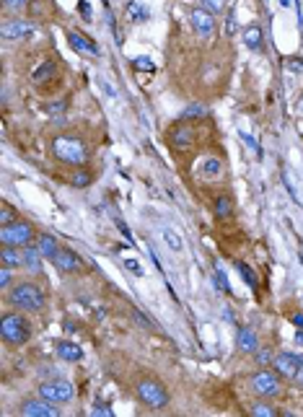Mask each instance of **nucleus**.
<instances>
[{"label":"nucleus","mask_w":303,"mask_h":417,"mask_svg":"<svg viewBox=\"0 0 303 417\" xmlns=\"http://www.w3.org/2000/svg\"><path fill=\"white\" fill-rule=\"evenodd\" d=\"M8 301L21 311H41L45 309V293H41V288L34 282H18L11 290Z\"/></svg>","instance_id":"obj_1"},{"label":"nucleus","mask_w":303,"mask_h":417,"mask_svg":"<svg viewBox=\"0 0 303 417\" xmlns=\"http://www.w3.org/2000/svg\"><path fill=\"white\" fill-rule=\"evenodd\" d=\"M52 153L60 161L73 163V166H80V163H85V158H89V148H85V143L78 140V138H68V135L55 138Z\"/></svg>","instance_id":"obj_2"},{"label":"nucleus","mask_w":303,"mask_h":417,"mask_svg":"<svg viewBox=\"0 0 303 417\" xmlns=\"http://www.w3.org/2000/svg\"><path fill=\"white\" fill-rule=\"evenodd\" d=\"M0 335H3V342L8 345H26L29 337H31V326L24 316L18 314H6L3 316V324H0Z\"/></svg>","instance_id":"obj_3"},{"label":"nucleus","mask_w":303,"mask_h":417,"mask_svg":"<svg viewBox=\"0 0 303 417\" xmlns=\"http://www.w3.org/2000/svg\"><path fill=\"white\" fill-rule=\"evenodd\" d=\"M39 397H45L55 404H68L73 402L75 397V389L70 381H65V379H55V381H45V384H39Z\"/></svg>","instance_id":"obj_4"},{"label":"nucleus","mask_w":303,"mask_h":417,"mask_svg":"<svg viewBox=\"0 0 303 417\" xmlns=\"http://www.w3.org/2000/svg\"><path fill=\"white\" fill-rule=\"evenodd\" d=\"M0 241H3V244H11V246H29L34 241V228L24 221H13V223L3 226Z\"/></svg>","instance_id":"obj_5"},{"label":"nucleus","mask_w":303,"mask_h":417,"mask_svg":"<svg viewBox=\"0 0 303 417\" xmlns=\"http://www.w3.org/2000/svg\"><path fill=\"white\" fill-rule=\"evenodd\" d=\"M138 397H140L143 404L153 407V409H158V407H163L168 402V394H166V389L158 381H140L138 384Z\"/></svg>","instance_id":"obj_6"},{"label":"nucleus","mask_w":303,"mask_h":417,"mask_svg":"<svg viewBox=\"0 0 303 417\" xmlns=\"http://www.w3.org/2000/svg\"><path fill=\"white\" fill-rule=\"evenodd\" d=\"M251 389H254L256 397H265V399H267V397H277V394H280V381H277L275 373H270V370L265 368V370L254 373Z\"/></svg>","instance_id":"obj_7"},{"label":"nucleus","mask_w":303,"mask_h":417,"mask_svg":"<svg viewBox=\"0 0 303 417\" xmlns=\"http://www.w3.org/2000/svg\"><path fill=\"white\" fill-rule=\"evenodd\" d=\"M21 414H26V417H55V414H60V409L55 407V402L39 397V399L24 402V407H21Z\"/></svg>","instance_id":"obj_8"},{"label":"nucleus","mask_w":303,"mask_h":417,"mask_svg":"<svg viewBox=\"0 0 303 417\" xmlns=\"http://www.w3.org/2000/svg\"><path fill=\"white\" fill-rule=\"evenodd\" d=\"M192 29L197 36L202 39H210L212 31H215V18L207 8H197V11H192Z\"/></svg>","instance_id":"obj_9"},{"label":"nucleus","mask_w":303,"mask_h":417,"mask_svg":"<svg viewBox=\"0 0 303 417\" xmlns=\"http://www.w3.org/2000/svg\"><path fill=\"white\" fill-rule=\"evenodd\" d=\"M36 34V29L29 24V21H8V24L3 26V36L11 39V41H26Z\"/></svg>","instance_id":"obj_10"},{"label":"nucleus","mask_w":303,"mask_h":417,"mask_svg":"<svg viewBox=\"0 0 303 417\" xmlns=\"http://www.w3.org/2000/svg\"><path fill=\"white\" fill-rule=\"evenodd\" d=\"M52 265L57 270H62V272H78V270H83V259L75 252H70V249H60L52 257Z\"/></svg>","instance_id":"obj_11"},{"label":"nucleus","mask_w":303,"mask_h":417,"mask_svg":"<svg viewBox=\"0 0 303 417\" xmlns=\"http://www.w3.org/2000/svg\"><path fill=\"white\" fill-rule=\"evenodd\" d=\"M300 363H303V358L295 355V353H280L275 358V370L280 373V376H285V379H295Z\"/></svg>","instance_id":"obj_12"},{"label":"nucleus","mask_w":303,"mask_h":417,"mask_svg":"<svg viewBox=\"0 0 303 417\" xmlns=\"http://www.w3.org/2000/svg\"><path fill=\"white\" fill-rule=\"evenodd\" d=\"M221 174H223V161L215 158V156H207L197 163V177L200 179H215V177H221Z\"/></svg>","instance_id":"obj_13"},{"label":"nucleus","mask_w":303,"mask_h":417,"mask_svg":"<svg viewBox=\"0 0 303 417\" xmlns=\"http://www.w3.org/2000/svg\"><path fill=\"white\" fill-rule=\"evenodd\" d=\"M55 350H57L60 360H65V363H80V360H83V350H80V345H75V342L60 340Z\"/></svg>","instance_id":"obj_14"},{"label":"nucleus","mask_w":303,"mask_h":417,"mask_svg":"<svg viewBox=\"0 0 303 417\" xmlns=\"http://www.w3.org/2000/svg\"><path fill=\"white\" fill-rule=\"evenodd\" d=\"M194 143V133H192V124H177L171 130V145L174 148H189Z\"/></svg>","instance_id":"obj_15"},{"label":"nucleus","mask_w":303,"mask_h":417,"mask_svg":"<svg viewBox=\"0 0 303 417\" xmlns=\"http://www.w3.org/2000/svg\"><path fill=\"white\" fill-rule=\"evenodd\" d=\"M0 259H3L6 267H24V249L3 244V249H0Z\"/></svg>","instance_id":"obj_16"},{"label":"nucleus","mask_w":303,"mask_h":417,"mask_svg":"<svg viewBox=\"0 0 303 417\" xmlns=\"http://www.w3.org/2000/svg\"><path fill=\"white\" fill-rule=\"evenodd\" d=\"M68 41H70V47L78 50V52H85V55H96V52H99L94 41H91V39H85V36L78 34V31H70V34H68Z\"/></svg>","instance_id":"obj_17"},{"label":"nucleus","mask_w":303,"mask_h":417,"mask_svg":"<svg viewBox=\"0 0 303 417\" xmlns=\"http://www.w3.org/2000/svg\"><path fill=\"white\" fill-rule=\"evenodd\" d=\"M236 347L241 350V353H256V337L251 329H239L236 332Z\"/></svg>","instance_id":"obj_18"},{"label":"nucleus","mask_w":303,"mask_h":417,"mask_svg":"<svg viewBox=\"0 0 303 417\" xmlns=\"http://www.w3.org/2000/svg\"><path fill=\"white\" fill-rule=\"evenodd\" d=\"M36 246H39V252L45 254L47 259H52V257L62 249V246L57 244V238H55V236H50V233H41V236L36 238Z\"/></svg>","instance_id":"obj_19"},{"label":"nucleus","mask_w":303,"mask_h":417,"mask_svg":"<svg viewBox=\"0 0 303 417\" xmlns=\"http://www.w3.org/2000/svg\"><path fill=\"white\" fill-rule=\"evenodd\" d=\"M41 254L39 252V246H26L24 249V267L29 270V272H39L41 270Z\"/></svg>","instance_id":"obj_20"},{"label":"nucleus","mask_w":303,"mask_h":417,"mask_svg":"<svg viewBox=\"0 0 303 417\" xmlns=\"http://www.w3.org/2000/svg\"><path fill=\"white\" fill-rule=\"evenodd\" d=\"M161 236H163V241H166V246L171 249V252H182L184 249V238L174 231V228H168V226H163L161 228Z\"/></svg>","instance_id":"obj_21"},{"label":"nucleus","mask_w":303,"mask_h":417,"mask_svg":"<svg viewBox=\"0 0 303 417\" xmlns=\"http://www.w3.org/2000/svg\"><path fill=\"white\" fill-rule=\"evenodd\" d=\"M55 75V62H50V60H45V62H39V68L31 73V80L39 86V83H47L50 78Z\"/></svg>","instance_id":"obj_22"},{"label":"nucleus","mask_w":303,"mask_h":417,"mask_svg":"<svg viewBox=\"0 0 303 417\" xmlns=\"http://www.w3.org/2000/svg\"><path fill=\"white\" fill-rule=\"evenodd\" d=\"M244 45H246L251 52H256L259 47H262V29H259V26L244 29Z\"/></svg>","instance_id":"obj_23"},{"label":"nucleus","mask_w":303,"mask_h":417,"mask_svg":"<svg viewBox=\"0 0 303 417\" xmlns=\"http://www.w3.org/2000/svg\"><path fill=\"white\" fill-rule=\"evenodd\" d=\"M212 213H215V218H231V213H233V207H231V200L226 194H221V197H215V202H212Z\"/></svg>","instance_id":"obj_24"},{"label":"nucleus","mask_w":303,"mask_h":417,"mask_svg":"<svg viewBox=\"0 0 303 417\" xmlns=\"http://www.w3.org/2000/svg\"><path fill=\"white\" fill-rule=\"evenodd\" d=\"M127 16L135 21V24H143V21L148 18V8L140 3V0H133V3L127 6Z\"/></svg>","instance_id":"obj_25"},{"label":"nucleus","mask_w":303,"mask_h":417,"mask_svg":"<svg viewBox=\"0 0 303 417\" xmlns=\"http://www.w3.org/2000/svg\"><path fill=\"white\" fill-rule=\"evenodd\" d=\"M202 117H207V106L197 104V101L184 106V112H182V119H202Z\"/></svg>","instance_id":"obj_26"},{"label":"nucleus","mask_w":303,"mask_h":417,"mask_svg":"<svg viewBox=\"0 0 303 417\" xmlns=\"http://www.w3.org/2000/svg\"><path fill=\"white\" fill-rule=\"evenodd\" d=\"M239 275L244 277V282H249V288H251V290H256V288H259V280H256L254 270H251L249 265H244V262H239Z\"/></svg>","instance_id":"obj_27"},{"label":"nucleus","mask_w":303,"mask_h":417,"mask_svg":"<svg viewBox=\"0 0 303 417\" xmlns=\"http://www.w3.org/2000/svg\"><path fill=\"white\" fill-rule=\"evenodd\" d=\"M70 184H73V187H78V189L89 187V184H91V174H89V171H78L75 177L70 179Z\"/></svg>","instance_id":"obj_28"},{"label":"nucleus","mask_w":303,"mask_h":417,"mask_svg":"<svg viewBox=\"0 0 303 417\" xmlns=\"http://www.w3.org/2000/svg\"><path fill=\"white\" fill-rule=\"evenodd\" d=\"M215 275H218L221 288H223L226 293H231V285H228V277H226V272H223V265H221V262H215Z\"/></svg>","instance_id":"obj_29"},{"label":"nucleus","mask_w":303,"mask_h":417,"mask_svg":"<svg viewBox=\"0 0 303 417\" xmlns=\"http://www.w3.org/2000/svg\"><path fill=\"white\" fill-rule=\"evenodd\" d=\"M239 138H241V140H244V143H246V145H249V148H251L254 153H256V156H262V150H259L256 140H254V138H251V135L246 133V130H239Z\"/></svg>","instance_id":"obj_30"},{"label":"nucleus","mask_w":303,"mask_h":417,"mask_svg":"<svg viewBox=\"0 0 303 417\" xmlns=\"http://www.w3.org/2000/svg\"><path fill=\"white\" fill-rule=\"evenodd\" d=\"M251 414H256V417H272L275 409H272L270 404H254V407H251Z\"/></svg>","instance_id":"obj_31"},{"label":"nucleus","mask_w":303,"mask_h":417,"mask_svg":"<svg viewBox=\"0 0 303 417\" xmlns=\"http://www.w3.org/2000/svg\"><path fill=\"white\" fill-rule=\"evenodd\" d=\"M285 70H290V73H303V62H300L298 57H288V60H285Z\"/></svg>","instance_id":"obj_32"},{"label":"nucleus","mask_w":303,"mask_h":417,"mask_svg":"<svg viewBox=\"0 0 303 417\" xmlns=\"http://www.w3.org/2000/svg\"><path fill=\"white\" fill-rule=\"evenodd\" d=\"M124 267L133 272L135 277H143V267H140V262H138V259H124Z\"/></svg>","instance_id":"obj_33"},{"label":"nucleus","mask_w":303,"mask_h":417,"mask_svg":"<svg viewBox=\"0 0 303 417\" xmlns=\"http://www.w3.org/2000/svg\"><path fill=\"white\" fill-rule=\"evenodd\" d=\"M94 414H104V417H112V407L109 404H104V402H94Z\"/></svg>","instance_id":"obj_34"},{"label":"nucleus","mask_w":303,"mask_h":417,"mask_svg":"<svg viewBox=\"0 0 303 417\" xmlns=\"http://www.w3.org/2000/svg\"><path fill=\"white\" fill-rule=\"evenodd\" d=\"M256 363L259 365H270L272 363V353H270V350H256Z\"/></svg>","instance_id":"obj_35"},{"label":"nucleus","mask_w":303,"mask_h":417,"mask_svg":"<svg viewBox=\"0 0 303 417\" xmlns=\"http://www.w3.org/2000/svg\"><path fill=\"white\" fill-rule=\"evenodd\" d=\"M8 285H11V267H6L3 265V270H0V288H8Z\"/></svg>","instance_id":"obj_36"},{"label":"nucleus","mask_w":303,"mask_h":417,"mask_svg":"<svg viewBox=\"0 0 303 417\" xmlns=\"http://www.w3.org/2000/svg\"><path fill=\"white\" fill-rule=\"evenodd\" d=\"M205 3V8L210 11V13H218V11H223V0H202Z\"/></svg>","instance_id":"obj_37"},{"label":"nucleus","mask_w":303,"mask_h":417,"mask_svg":"<svg viewBox=\"0 0 303 417\" xmlns=\"http://www.w3.org/2000/svg\"><path fill=\"white\" fill-rule=\"evenodd\" d=\"M135 68H138V70H153V65H150L148 57H138V60H135Z\"/></svg>","instance_id":"obj_38"},{"label":"nucleus","mask_w":303,"mask_h":417,"mask_svg":"<svg viewBox=\"0 0 303 417\" xmlns=\"http://www.w3.org/2000/svg\"><path fill=\"white\" fill-rule=\"evenodd\" d=\"M0 221H3V226L13 223V210H11V207H3V215H0Z\"/></svg>","instance_id":"obj_39"},{"label":"nucleus","mask_w":303,"mask_h":417,"mask_svg":"<svg viewBox=\"0 0 303 417\" xmlns=\"http://www.w3.org/2000/svg\"><path fill=\"white\" fill-rule=\"evenodd\" d=\"M24 3H26V0H6V6H8V8H21Z\"/></svg>","instance_id":"obj_40"},{"label":"nucleus","mask_w":303,"mask_h":417,"mask_svg":"<svg viewBox=\"0 0 303 417\" xmlns=\"http://www.w3.org/2000/svg\"><path fill=\"white\" fill-rule=\"evenodd\" d=\"M78 11H80L83 16H91V8H89V3H78Z\"/></svg>","instance_id":"obj_41"},{"label":"nucleus","mask_w":303,"mask_h":417,"mask_svg":"<svg viewBox=\"0 0 303 417\" xmlns=\"http://www.w3.org/2000/svg\"><path fill=\"white\" fill-rule=\"evenodd\" d=\"M65 109V101H55L52 106H50V112H62Z\"/></svg>","instance_id":"obj_42"},{"label":"nucleus","mask_w":303,"mask_h":417,"mask_svg":"<svg viewBox=\"0 0 303 417\" xmlns=\"http://www.w3.org/2000/svg\"><path fill=\"white\" fill-rule=\"evenodd\" d=\"M295 381H298V384L303 386V363L298 365V373H295Z\"/></svg>","instance_id":"obj_43"},{"label":"nucleus","mask_w":303,"mask_h":417,"mask_svg":"<svg viewBox=\"0 0 303 417\" xmlns=\"http://www.w3.org/2000/svg\"><path fill=\"white\" fill-rule=\"evenodd\" d=\"M293 324H295V326H303V314H295V316H293Z\"/></svg>","instance_id":"obj_44"},{"label":"nucleus","mask_w":303,"mask_h":417,"mask_svg":"<svg viewBox=\"0 0 303 417\" xmlns=\"http://www.w3.org/2000/svg\"><path fill=\"white\" fill-rule=\"evenodd\" d=\"M298 21H300V31H303V6L298 3Z\"/></svg>","instance_id":"obj_45"},{"label":"nucleus","mask_w":303,"mask_h":417,"mask_svg":"<svg viewBox=\"0 0 303 417\" xmlns=\"http://www.w3.org/2000/svg\"><path fill=\"white\" fill-rule=\"evenodd\" d=\"M295 112H298V114H300V117H303V96H300V99H298V106H295Z\"/></svg>","instance_id":"obj_46"},{"label":"nucleus","mask_w":303,"mask_h":417,"mask_svg":"<svg viewBox=\"0 0 303 417\" xmlns=\"http://www.w3.org/2000/svg\"><path fill=\"white\" fill-rule=\"evenodd\" d=\"M223 319H226V321H233V314H231V309H226V311H223Z\"/></svg>","instance_id":"obj_47"},{"label":"nucleus","mask_w":303,"mask_h":417,"mask_svg":"<svg viewBox=\"0 0 303 417\" xmlns=\"http://www.w3.org/2000/svg\"><path fill=\"white\" fill-rule=\"evenodd\" d=\"M290 3H293V0H280V6H283V8H288Z\"/></svg>","instance_id":"obj_48"},{"label":"nucleus","mask_w":303,"mask_h":417,"mask_svg":"<svg viewBox=\"0 0 303 417\" xmlns=\"http://www.w3.org/2000/svg\"><path fill=\"white\" fill-rule=\"evenodd\" d=\"M298 342H300V345H303V332H300V335H298Z\"/></svg>","instance_id":"obj_49"}]
</instances>
